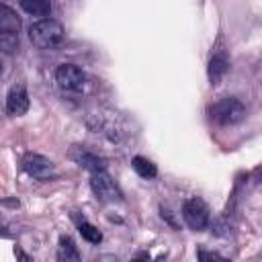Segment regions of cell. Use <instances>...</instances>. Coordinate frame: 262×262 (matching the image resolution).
<instances>
[{
    "instance_id": "1",
    "label": "cell",
    "mask_w": 262,
    "mask_h": 262,
    "mask_svg": "<svg viewBox=\"0 0 262 262\" xmlns=\"http://www.w3.org/2000/svg\"><path fill=\"white\" fill-rule=\"evenodd\" d=\"M29 39L37 49H55L63 41V27L55 18H39L29 27Z\"/></svg>"
},
{
    "instance_id": "2",
    "label": "cell",
    "mask_w": 262,
    "mask_h": 262,
    "mask_svg": "<svg viewBox=\"0 0 262 262\" xmlns=\"http://www.w3.org/2000/svg\"><path fill=\"white\" fill-rule=\"evenodd\" d=\"M211 117L219 125H235L246 117V106L235 96H225L211 106Z\"/></svg>"
},
{
    "instance_id": "3",
    "label": "cell",
    "mask_w": 262,
    "mask_h": 262,
    "mask_svg": "<svg viewBox=\"0 0 262 262\" xmlns=\"http://www.w3.org/2000/svg\"><path fill=\"white\" fill-rule=\"evenodd\" d=\"M182 219H184V223L190 229L201 231V229H205L209 225V219H211L209 207L201 199H196V196L186 199L184 205H182Z\"/></svg>"
},
{
    "instance_id": "4",
    "label": "cell",
    "mask_w": 262,
    "mask_h": 262,
    "mask_svg": "<svg viewBox=\"0 0 262 262\" xmlns=\"http://www.w3.org/2000/svg\"><path fill=\"white\" fill-rule=\"evenodd\" d=\"M90 188H92V192H94L102 203H121V201H123V190L119 188V184H117L106 172L92 174V178H90Z\"/></svg>"
},
{
    "instance_id": "5",
    "label": "cell",
    "mask_w": 262,
    "mask_h": 262,
    "mask_svg": "<svg viewBox=\"0 0 262 262\" xmlns=\"http://www.w3.org/2000/svg\"><path fill=\"white\" fill-rule=\"evenodd\" d=\"M23 168L29 176H33L37 180H53L57 176L55 164L41 154H27L23 158Z\"/></svg>"
},
{
    "instance_id": "6",
    "label": "cell",
    "mask_w": 262,
    "mask_h": 262,
    "mask_svg": "<svg viewBox=\"0 0 262 262\" xmlns=\"http://www.w3.org/2000/svg\"><path fill=\"white\" fill-rule=\"evenodd\" d=\"M70 158H72L78 166L86 168V170L92 172V174L106 172V160H104L102 156H98L96 151L84 147V145H74V147L70 149Z\"/></svg>"
},
{
    "instance_id": "7",
    "label": "cell",
    "mask_w": 262,
    "mask_h": 262,
    "mask_svg": "<svg viewBox=\"0 0 262 262\" xmlns=\"http://www.w3.org/2000/svg\"><path fill=\"white\" fill-rule=\"evenodd\" d=\"M55 82L59 84V88L70 90V92H76V90H80L84 86L86 74L78 66H74V63H61L55 70Z\"/></svg>"
},
{
    "instance_id": "8",
    "label": "cell",
    "mask_w": 262,
    "mask_h": 262,
    "mask_svg": "<svg viewBox=\"0 0 262 262\" xmlns=\"http://www.w3.org/2000/svg\"><path fill=\"white\" fill-rule=\"evenodd\" d=\"M29 104H31L29 92H27V88L23 84L12 86L8 90V96H6V111H8V115L20 117V115H25L29 111Z\"/></svg>"
},
{
    "instance_id": "9",
    "label": "cell",
    "mask_w": 262,
    "mask_h": 262,
    "mask_svg": "<svg viewBox=\"0 0 262 262\" xmlns=\"http://www.w3.org/2000/svg\"><path fill=\"white\" fill-rule=\"evenodd\" d=\"M18 31H20V18H18V14L8 4H2L0 2V33L18 35Z\"/></svg>"
},
{
    "instance_id": "10",
    "label": "cell",
    "mask_w": 262,
    "mask_h": 262,
    "mask_svg": "<svg viewBox=\"0 0 262 262\" xmlns=\"http://www.w3.org/2000/svg\"><path fill=\"white\" fill-rule=\"evenodd\" d=\"M227 70H229V61H227L225 53H213L209 59V68H207L211 84H219L223 80V76L227 74Z\"/></svg>"
},
{
    "instance_id": "11",
    "label": "cell",
    "mask_w": 262,
    "mask_h": 262,
    "mask_svg": "<svg viewBox=\"0 0 262 262\" xmlns=\"http://www.w3.org/2000/svg\"><path fill=\"white\" fill-rule=\"evenodd\" d=\"M55 262H82L80 250H78L76 242H74L70 235H61V237H59L57 260H55Z\"/></svg>"
},
{
    "instance_id": "12",
    "label": "cell",
    "mask_w": 262,
    "mask_h": 262,
    "mask_svg": "<svg viewBox=\"0 0 262 262\" xmlns=\"http://www.w3.org/2000/svg\"><path fill=\"white\" fill-rule=\"evenodd\" d=\"M131 166H133V170H135L141 178H145V180L158 176V168H156V164H154L151 160L143 158V156H135V158L131 160Z\"/></svg>"
},
{
    "instance_id": "13",
    "label": "cell",
    "mask_w": 262,
    "mask_h": 262,
    "mask_svg": "<svg viewBox=\"0 0 262 262\" xmlns=\"http://www.w3.org/2000/svg\"><path fill=\"white\" fill-rule=\"evenodd\" d=\"M20 8L31 16H43L45 18L51 12V2H47V0H23Z\"/></svg>"
},
{
    "instance_id": "14",
    "label": "cell",
    "mask_w": 262,
    "mask_h": 262,
    "mask_svg": "<svg viewBox=\"0 0 262 262\" xmlns=\"http://www.w3.org/2000/svg\"><path fill=\"white\" fill-rule=\"evenodd\" d=\"M78 231H80V235L86 239V242H90V244H100L102 242V233H100V229H96L92 223H88V221H82L80 225H78Z\"/></svg>"
},
{
    "instance_id": "15",
    "label": "cell",
    "mask_w": 262,
    "mask_h": 262,
    "mask_svg": "<svg viewBox=\"0 0 262 262\" xmlns=\"http://www.w3.org/2000/svg\"><path fill=\"white\" fill-rule=\"evenodd\" d=\"M18 49V35L0 33V51L2 53H14Z\"/></svg>"
},
{
    "instance_id": "16",
    "label": "cell",
    "mask_w": 262,
    "mask_h": 262,
    "mask_svg": "<svg viewBox=\"0 0 262 262\" xmlns=\"http://www.w3.org/2000/svg\"><path fill=\"white\" fill-rule=\"evenodd\" d=\"M196 258H199V262H229V258H225V256H221L217 252H209L205 248L196 250Z\"/></svg>"
},
{
    "instance_id": "17",
    "label": "cell",
    "mask_w": 262,
    "mask_h": 262,
    "mask_svg": "<svg viewBox=\"0 0 262 262\" xmlns=\"http://www.w3.org/2000/svg\"><path fill=\"white\" fill-rule=\"evenodd\" d=\"M160 211H162V217H166V219H168V223H170L172 227H176V221H174V217H172L170 209H166V207L162 205V207H160Z\"/></svg>"
},
{
    "instance_id": "18",
    "label": "cell",
    "mask_w": 262,
    "mask_h": 262,
    "mask_svg": "<svg viewBox=\"0 0 262 262\" xmlns=\"http://www.w3.org/2000/svg\"><path fill=\"white\" fill-rule=\"evenodd\" d=\"M92 262H117V258H115V256H111V254H104V256H98V258H94Z\"/></svg>"
},
{
    "instance_id": "19",
    "label": "cell",
    "mask_w": 262,
    "mask_h": 262,
    "mask_svg": "<svg viewBox=\"0 0 262 262\" xmlns=\"http://www.w3.org/2000/svg\"><path fill=\"white\" fill-rule=\"evenodd\" d=\"M16 256L20 258V262H31V258H29V256H27L23 250H16Z\"/></svg>"
},
{
    "instance_id": "20",
    "label": "cell",
    "mask_w": 262,
    "mask_h": 262,
    "mask_svg": "<svg viewBox=\"0 0 262 262\" xmlns=\"http://www.w3.org/2000/svg\"><path fill=\"white\" fill-rule=\"evenodd\" d=\"M131 262H145V256H139V258H135V260H131Z\"/></svg>"
},
{
    "instance_id": "21",
    "label": "cell",
    "mask_w": 262,
    "mask_h": 262,
    "mask_svg": "<svg viewBox=\"0 0 262 262\" xmlns=\"http://www.w3.org/2000/svg\"><path fill=\"white\" fill-rule=\"evenodd\" d=\"M2 70H4V68H2V61H0V74H2Z\"/></svg>"
},
{
    "instance_id": "22",
    "label": "cell",
    "mask_w": 262,
    "mask_h": 262,
    "mask_svg": "<svg viewBox=\"0 0 262 262\" xmlns=\"http://www.w3.org/2000/svg\"><path fill=\"white\" fill-rule=\"evenodd\" d=\"M0 233H2V227H0Z\"/></svg>"
}]
</instances>
